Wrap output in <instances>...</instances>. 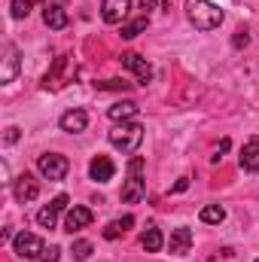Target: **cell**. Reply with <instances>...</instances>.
Instances as JSON below:
<instances>
[{"mask_svg": "<svg viewBox=\"0 0 259 262\" xmlns=\"http://www.w3.org/2000/svg\"><path fill=\"white\" fill-rule=\"evenodd\" d=\"M186 18L195 31H213L223 25V9L210 0H186Z\"/></svg>", "mask_w": 259, "mask_h": 262, "instance_id": "cell-1", "label": "cell"}, {"mask_svg": "<svg viewBox=\"0 0 259 262\" xmlns=\"http://www.w3.org/2000/svg\"><path fill=\"white\" fill-rule=\"evenodd\" d=\"M110 143L119 149V152H125V156H131V152H137L140 149V143H143V125L140 122H116V128L110 131Z\"/></svg>", "mask_w": 259, "mask_h": 262, "instance_id": "cell-2", "label": "cell"}, {"mask_svg": "<svg viewBox=\"0 0 259 262\" xmlns=\"http://www.w3.org/2000/svg\"><path fill=\"white\" fill-rule=\"evenodd\" d=\"M146 195V180H143V159L134 156L128 162V174H125V183H122V201L125 204H137Z\"/></svg>", "mask_w": 259, "mask_h": 262, "instance_id": "cell-3", "label": "cell"}, {"mask_svg": "<svg viewBox=\"0 0 259 262\" xmlns=\"http://www.w3.org/2000/svg\"><path fill=\"white\" fill-rule=\"evenodd\" d=\"M37 171L46 177V180H64L67 171H70V159L61 152H43L37 159Z\"/></svg>", "mask_w": 259, "mask_h": 262, "instance_id": "cell-4", "label": "cell"}, {"mask_svg": "<svg viewBox=\"0 0 259 262\" xmlns=\"http://www.w3.org/2000/svg\"><path fill=\"white\" fill-rule=\"evenodd\" d=\"M12 247H15V253H18L21 259H31V262H40V256L46 253L43 238H40V235H31V232H18V235L12 238Z\"/></svg>", "mask_w": 259, "mask_h": 262, "instance_id": "cell-5", "label": "cell"}, {"mask_svg": "<svg viewBox=\"0 0 259 262\" xmlns=\"http://www.w3.org/2000/svg\"><path fill=\"white\" fill-rule=\"evenodd\" d=\"M67 67H70V55H58V58L52 61V67H49V73L43 76L40 85H43L46 92H58L67 79Z\"/></svg>", "mask_w": 259, "mask_h": 262, "instance_id": "cell-6", "label": "cell"}, {"mask_svg": "<svg viewBox=\"0 0 259 262\" xmlns=\"http://www.w3.org/2000/svg\"><path fill=\"white\" fill-rule=\"evenodd\" d=\"M92 220H95V213H92L89 207L73 204V207L67 210V216H64V232H67V235H76V232L89 229V226H92Z\"/></svg>", "mask_w": 259, "mask_h": 262, "instance_id": "cell-7", "label": "cell"}, {"mask_svg": "<svg viewBox=\"0 0 259 262\" xmlns=\"http://www.w3.org/2000/svg\"><path fill=\"white\" fill-rule=\"evenodd\" d=\"M131 15V0H101V18L107 25H122Z\"/></svg>", "mask_w": 259, "mask_h": 262, "instance_id": "cell-8", "label": "cell"}, {"mask_svg": "<svg viewBox=\"0 0 259 262\" xmlns=\"http://www.w3.org/2000/svg\"><path fill=\"white\" fill-rule=\"evenodd\" d=\"M12 195H15V201H18V204L34 201V198L40 195V180H37V177H31V174L15 177V183H12Z\"/></svg>", "mask_w": 259, "mask_h": 262, "instance_id": "cell-9", "label": "cell"}, {"mask_svg": "<svg viewBox=\"0 0 259 262\" xmlns=\"http://www.w3.org/2000/svg\"><path fill=\"white\" fill-rule=\"evenodd\" d=\"M119 61H122V67H125V70H131V73H134L143 85L153 79V64H149L143 55H137V52H122V58H119Z\"/></svg>", "mask_w": 259, "mask_h": 262, "instance_id": "cell-10", "label": "cell"}, {"mask_svg": "<svg viewBox=\"0 0 259 262\" xmlns=\"http://www.w3.org/2000/svg\"><path fill=\"white\" fill-rule=\"evenodd\" d=\"M67 201H70V198H67L64 192H61V195H55L49 204H46V207H43V210H40V213H37V223H40L43 229H55V223H58V213L67 207Z\"/></svg>", "mask_w": 259, "mask_h": 262, "instance_id": "cell-11", "label": "cell"}, {"mask_svg": "<svg viewBox=\"0 0 259 262\" xmlns=\"http://www.w3.org/2000/svg\"><path fill=\"white\" fill-rule=\"evenodd\" d=\"M18 49H15V43H6L3 46V70H0V82L3 85H9L15 76H18Z\"/></svg>", "mask_w": 259, "mask_h": 262, "instance_id": "cell-12", "label": "cell"}, {"mask_svg": "<svg viewBox=\"0 0 259 262\" xmlns=\"http://www.w3.org/2000/svg\"><path fill=\"white\" fill-rule=\"evenodd\" d=\"M238 165H241V171H247V174H256L259 171V137H250V140L241 146Z\"/></svg>", "mask_w": 259, "mask_h": 262, "instance_id": "cell-13", "label": "cell"}, {"mask_svg": "<svg viewBox=\"0 0 259 262\" xmlns=\"http://www.w3.org/2000/svg\"><path fill=\"white\" fill-rule=\"evenodd\" d=\"M113 174H116V165H113L107 156H95V159L89 162V177H92L95 183H107V180H113Z\"/></svg>", "mask_w": 259, "mask_h": 262, "instance_id": "cell-14", "label": "cell"}, {"mask_svg": "<svg viewBox=\"0 0 259 262\" xmlns=\"http://www.w3.org/2000/svg\"><path fill=\"white\" fill-rule=\"evenodd\" d=\"M61 131H67V134H79V131L89 128V113L82 110V107H73V110H67L64 116H61Z\"/></svg>", "mask_w": 259, "mask_h": 262, "instance_id": "cell-15", "label": "cell"}, {"mask_svg": "<svg viewBox=\"0 0 259 262\" xmlns=\"http://www.w3.org/2000/svg\"><path fill=\"white\" fill-rule=\"evenodd\" d=\"M43 21H46V28H52V31H64L67 28V9L61 3H46L43 6Z\"/></svg>", "mask_w": 259, "mask_h": 262, "instance_id": "cell-16", "label": "cell"}, {"mask_svg": "<svg viewBox=\"0 0 259 262\" xmlns=\"http://www.w3.org/2000/svg\"><path fill=\"white\" fill-rule=\"evenodd\" d=\"M168 247H171V253H174V256H183V253H189V247H192V229H186V226L174 229V232H171V241H168Z\"/></svg>", "mask_w": 259, "mask_h": 262, "instance_id": "cell-17", "label": "cell"}, {"mask_svg": "<svg viewBox=\"0 0 259 262\" xmlns=\"http://www.w3.org/2000/svg\"><path fill=\"white\" fill-rule=\"evenodd\" d=\"M137 104L134 101H116L113 107H107V116L113 119V122H131L134 116H137Z\"/></svg>", "mask_w": 259, "mask_h": 262, "instance_id": "cell-18", "label": "cell"}, {"mask_svg": "<svg viewBox=\"0 0 259 262\" xmlns=\"http://www.w3.org/2000/svg\"><path fill=\"white\" fill-rule=\"evenodd\" d=\"M162 244H165L162 229H159V226H146V232L140 235V247H143L146 253H159V250H162Z\"/></svg>", "mask_w": 259, "mask_h": 262, "instance_id": "cell-19", "label": "cell"}, {"mask_svg": "<svg viewBox=\"0 0 259 262\" xmlns=\"http://www.w3.org/2000/svg\"><path fill=\"white\" fill-rule=\"evenodd\" d=\"M131 226H134V216H131V213H125L122 220H113V223H107V229H104V238H107V241H116L119 235H125V232H128Z\"/></svg>", "mask_w": 259, "mask_h": 262, "instance_id": "cell-20", "label": "cell"}, {"mask_svg": "<svg viewBox=\"0 0 259 262\" xmlns=\"http://www.w3.org/2000/svg\"><path fill=\"white\" fill-rule=\"evenodd\" d=\"M201 223H207V226H220L223 220H226V210L220 207V204H207V207H201Z\"/></svg>", "mask_w": 259, "mask_h": 262, "instance_id": "cell-21", "label": "cell"}, {"mask_svg": "<svg viewBox=\"0 0 259 262\" xmlns=\"http://www.w3.org/2000/svg\"><path fill=\"white\" fill-rule=\"evenodd\" d=\"M146 28H149V15H140V18L128 21V25H122V37H125V40H134V37H140Z\"/></svg>", "mask_w": 259, "mask_h": 262, "instance_id": "cell-22", "label": "cell"}, {"mask_svg": "<svg viewBox=\"0 0 259 262\" xmlns=\"http://www.w3.org/2000/svg\"><path fill=\"white\" fill-rule=\"evenodd\" d=\"M31 9H34V0H12L9 3V15L12 18H28Z\"/></svg>", "mask_w": 259, "mask_h": 262, "instance_id": "cell-23", "label": "cell"}, {"mask_svg": "<svg viewBox=\"0 0 259 262\" xmlns=\"http://www.w3.org/2000/svg\"><path fill=\"white\" fill-rule=\"evenodd\" d=\"M95 89L98 92H128L131 82H125V79H104V82H95Z\"/></svg>", "mask_w": 259, "mask_h": 262, "instance_id": "cell-24", "label": "cell"}, {"mask_svg": "<svg viewBox=\"0 0 259 262\" xmlns=\"http://www.w3.org/2000/svg\"><path fill=\"white\" fill-rule=\"evenodd\" d=\"M92 241H85V238H79V241H73V259L76 262H85L89 256H92Z\"/></svg>", "mask_w": 259, "mask_h": 262, "instance_id": "cell-25", "label": "cell"}, {"mask_svg": "<svg viewBox=\"0 0 259 262\" xmlns=\"http://www.w3.org/2000/svg\"><path fill=\"white\" fill-rule=\"evenodd\" d=\"M247 43H250V34H247L244 28H241V31H235V37H232V46H235V49H244Z\"/></svg>", "mask_w": 259, "mask_h": 262, "instance_id": "cell-26", "label": "cell"}, {"mask_svg": "<svg viewBox=\"0 0 259 262\" xmlns=\"http://www.w3.org/2000/svg\"><path fill=\"white\" fill-rule=\"evenodd\" d=\"M18 137H21V131L15 128V125H9V128H6V134H3V143H6V146H12Z\"/></svg>", "mask_w": 259, "mask_h": 262, "instance_id": "cell-27", "label": "cell"}, {"mask_svg": "<svg viewBox=\"0 0 259 262\" xmlns=\"http://www.w3.org/2000/svg\"><path fill=\"white\" fill-rule=\"evenodd\" d=\"M58 256H61V247H49V250L40 256V262H58Z\"/></svg>", "mask_w": 259, "mask_h": 262, "instance_id": "cell-28", "label": "cell"}, {"mask_svg": "<svg viewBox=\"0 0 259 262\" xmlns=\"http://www.w3.org/2000/svg\"><path fill=\"white\" fill-rule=\"evenodd\" d=\"M186 189H189V177H180V180L171 186V192H186Z\"/></svg>", "mask_w": 259, "mask_h": 262, "instance_id": "cell-29", "label": "cell"}, {"mask_svg": "<svg viewBox=\"0 0 259 262\" xmlns=\"http://www.w3.org/2000/svg\"><path fill=\"white\" fill-rule=\"evenodd\" d=\"M226 149H229V140H223V143H220V146H217V149H213V156H210V159H213V162H220V159H223V152H226Z\"/></svg>", "mask_w": 259, "mask_h": 262, "instance_id": "cell-30", "label": "cell"}, {"mask_svg": "<svg viewBox=\"0 0 259 262\" xmlns=\"http://www.w3.org/2000/svg\"><path fill=\"white\" fill-rule=\"evenodd\" d=\"M156 6H159V0H140V9H143V15H149Z\"/></svg>", "mask_w": 259, "mask_h": 262, "instance_id": "cell-31", "label": "cell"}, {"mask_svg": "<svg viewBox=\"0 0 259 262\" xmlns=\"http://www.w3.org/2000/svg\"><path fill=\"white\" fill-rule=\"evenodd\" d=\"M256 262H259V259H256Z\"/></svg>", "mask_w": 259, "mask_h": 262, "instance_id": "cell-32", "label": "cell"}]
</instances>
